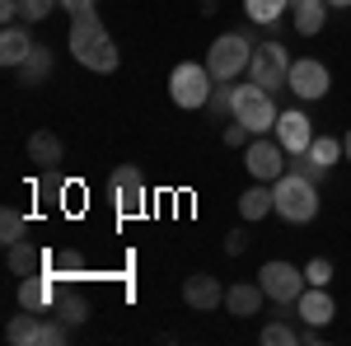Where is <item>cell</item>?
Wrapping results in <instances>:
<instances>
[{
    "instance_id": "obj_27",
    "label": "cell",
    "mask_w": 351,
    "mask_h": 346,
    "mask_svg": "<svg viewBox=\"0 0 351 346\" xmlns=\"http://www.w3.org/2000/svg\"><path fill=\"white\" fill-rule=\"evenodd\" d=\"M24 230H28V220L14 211V206H5V211H0V239H5V248L24 239Z\"/></svg>"
},
{
    "instance_id": "obj_34",
    "label": "cell",
    "mask_w": 351,
    "mask_h": 346,
    "mask_svg": "<svg viewBox=\"0 0 351 346\" xmlns=\"http://www.w3.org/2000/svg\"><path fill=\"white\" fill-rule=\"evenodd\" d=\"M61 10H66L71 19H84V14H94V10H99V0H61Z\"/></svg>"
},
{
    "instance_id": "obj_37",
    "label": "cell",
    "mask_w": 351,
    "mask_h": 346,
    "mask_svg": "<svg viewBox=\"0 0 351 346\" xmlns=\"http://www.w3.org/2000/svg\"><path fill=\"white\" fill-rule=\"evenodd\" d=\"M328 5H332V10H347V5H351V0H328Z\"/></svg>"
},
{
    "instance_id": "obj_8",
    "label": "cell",
    "mask_w": 351,
    "mask_h": 346,
    "mask_svg": "<svg viewBox=\"0 0 351 346\" xmlns=\"http://www.w3.org/2000/svg\"><path fill=\"white\" fill-rule=\"evenodd\" d=\"M258 281H263V291H267V299H276V304H295L300 295H304V271L291 262H263V271H258Z\"/></svg>"
},
{
    "instance_id": "obj_11",
    "label": "cell",
    "mask_w": 351,
    "mask_h": 346,
    "mask_svg": "<svg viewBox=\"0 0 351 346\" xmlns=\"http://www.w3.org/2000/svg\"><path fill=\"white\" fill-rule=\"evenodd\" d=\"M276 140H281L286 155L295 160V155H304V150L314 145V122H309L300 108H286V112L276 117Z\"/></svg>"
},
{
    "instance_id": "obj_9",
    "label": "cell",
    "mask_w": 351,
    "mask_h": 346,
    "mask_svg": "<svg viewBox=\"0 0 351 346\" xmlns=\"http://www.w3.org/2000/svg\"><path fill=\"white\" fill-rule=\"evenodd\" d=\"M112 201L122 215H141L145 211V178L136 164H117L112 169Z\"/></svg>"
},
{
    "instance_id": "obj_7",
    "label": "cell",
    "mask_w": 351,
    "mask_h": 346,
    "mask_svg": "<svg viewBox=\"0 0 351 346\" xmlns=\"http://www.w3.org/2000/svg\"><path fill=\"white\" fill-rule=\"evenodd\" d=\"M243 169H248L253 183H276V178L286 173V145H281V140L253 136V140L243 145Z\"/></svg>"
},
{
    "instance_id": "obj_5",
    "label": "cell",
    "mask_w": 351,
    "mask_h": 346,
    "mask_svg": "<svg viewBox=\"0 0 351 346\" xmlns=\"http://www.w3.org/2000/svg\"><path fill=\"white\" fill-rule=\"evenodd\" d=\"M276 117H281V108L271 103L267 89H258L253 80L239 84V94H234V122H243L253 136H267V132H276Z\"/></svg>"
},
{
    "instance_id": "obj_1",
    "label": "cell",
    "mask_w": 351,
    "mask_h": 346,
    "mask_svg": "<svg viewBox=\"0 0 351 346\" xmlns=\"http://www.w3.org/2000/svg\"><path fill=\"white\" fill-rule=\"evenodd\" d=\"M71 52H75V61H80L84 71H99V75L117 71V61H122L117 42H112V33L104 28V19H99V14L71 19Z\"/></svg>"
},
{
    "instance_id": "obj_35",
    "label": "cell",
    "mask_w": 351,
    "mask_h": 346,
    "mask_svg": "<svg viewBox=\"0 0 351 346\" xmlns=\"http://www.w3.org/2000/svg\"><path fill=\"white\" fill-rule=\"evenodd\" d=\"M14 19H24V5L19 0H0V24H14Z\"/></svg>"
},
{
    "instance_id": "obj_16",
    "label": "cell",
    "mask_w": 351,
    "mask_h": 346,
    "mask_svg": "<svg viewBox=\"0 0 351 346\" xmlns=\"http://www.w3.org/2000/svg\"><path fill=\"white\" fill-rule=\"evenodd\" d=\"M28 52H33V38H28V28H19V24H5V33H0V66L19 71Z\"/></svg>"
},
{
    "instance_id": "obj_32",
    "label": "cell",
    "mask_w": 351,
    "mask_h": 346,
    "mask_svg": "<svg viewBox=\"0 0 351 346\" xmlns=\"http://www.w3.org/2000/svg\"><path fill=\"white\" fill-rule=\"evenodd\" d=\"M220 140H225V145H230V150H243V145H248V140H253V132H248V127H243V122H230V127H225V132H220Z\"/></svg>"
},
{
    "instance_id": "obj_4",
    "label": "cell",
    "mask_w": 351,
    "mask_h": 346,
    "mask_svg": "<svg viewBox=\"0 0 351 346\" xmlns=\"http://www.w3.org/2000/svg\"><path fill=\"white\" fill-rule=\"evenodd\" d=\"M211 89H216V75L206 66H197V61H178L173 75H169V99L178 108H206Z\"/></svg>"
},
{
    "instance_id": "obj_36",
    "label": "cell",
    "mask_w": 351,
    "mask_h": 346,
    "mask_svg": "<svg viewBox=\"0 0 351 346\" xmlns=\"http://www.w3.org/2000/svg\"><path fill=\"white\" fill-rule=\"evenodd\" d=\"M342 150H347V160H351V132H347V136H342Z\"/></svg>"
},
{
    "instance_id": "obj_30",
    "label": "cell",
    "mask_w": 351,
    "mask_h": 346,
    "mask_svg": "<svg viewBox=\"0 0 351 346\" xmlns=\"http://www.w3.org/2000/svg\"><path fill=\"white\" fill-rule=\"evenodd\" d=\"M304 281H309V286H328V281H332V262H328V258H314V262L304 267Z\"/></svg>"
},
{
    "instance_id": "obj_33",
    "label": "cell",
    "mask_w": 351,
    "mask_h": 346,
    "mask_svg": "<svg viewBox=\"0 0 351 346\" xmlns=\"http://www.w3.org/2000/svg\"><path fill=\"white\" fill-rule=\"evenodd\" d=\"M225 253H230V258H239V253H248V230H230V234H225Z\"/></svg>"
},
{
    "instance_id": "obj_20",
    "label": "cell",
    "mask_w": 351,
    "mask_h": 346,
    "mask_svg": "<svg viewBox=\"0 0 351 346\" xmlns=\"http://www.w3.org/2000/svg\"><path fill=\"white\" fill-rule=\"evenodd\" d=\"M271 211H276L271 183H253V187H248V192L239 197V215H243V220H253V225H258L263 215H271Z\"/></svg>"
},
{
    "instance_id": "obj_28",
    "label": "cell",
    "mask_w": 351,
    "mask_h": 346,
    "mask_svg": "<svg viewBox=\"0 0 351 346\" xmlns=\"http://www.w3.org/2000/svg\"><path fill=\"white\" fill-rule=\"evenodd\" d=\"M234 94H239V84H216L211 89V117H234Z\"/></svg>"
},
{
    "instance_id": "obj_31",
    "label": "cell",
    "mask_w": 351,
    "mask_h": 346,
    "mask_svg": "<svg viewBox=\"0 0 351 346\" xmlns=\"http://www.w3.org/2000/svg\"><path fill=\"white\" fill-rule=\"evenodd\" d=\"M66 342V323H38V346H61Z\"/></svg>"
},
{
    "instance_id": "obj_17",
    "label": "cell",
    "mask_w": 351,
    "mask_h": 346,
    "mask_svg": "<svg viewBox=\"0 0 351 346\" xmlns=\"http://www.w3.org/2000/svg\"><path fill=\"white\" fill-rule=\"evenodd\" d=\"M291 24H295L300 38L324 33V24H328V0H300V5H291Z\"/></svg>"
},
{
    "instance_id": "obj_22",
    "label": "cell",
    "mask_w": 351,
    "mask_h": 346,
    "mask_svg": "<svg viewBox=\"0 0 351 346\" xmlns=\"http://www.w3.org/2000/svg\"><path fill=\"white\" fill-rule=\"evenodd\" d=\"M52 309H56V319L71 323V328L89 319V304H84V295H80V291H56V304H52Z\"/></svg>"
},
{
    "instance_id": "obj_25",
    "label": "cell",
    "mask_w": 351,
    "mask_h": 346,
    "mask_svg": "<svg viewBox=\"0 0 351 346\" xmlns=\"http://www.w3.org/2000/svg\"><path fill=\"white\" fill-rule=\"evenodd\" d=\"M286 5H291V0H243V14H248L253 24H276V19L286 14Z\"/></svg>"
},
{
    "instance_id": "obj_3",
    "label": "cell",
    "mask_w": 351,
    "mask_h": 346,
    "mask_svg": "<svg viewBox=\"0 0 351 346\" xmlns=\"http://www.w3.org/2000/svg\"><path fill=\"white\" fill-rule=\"evenodd\" d=\"M248 61H253V42L243 33H220L211 42V52H206V71L216 75V84H230L234 75L248 71Z\"/></svg>"
},
{
    "instance_id": "obj_6",
    "label": "cell",
    "mask_w": 351,
    "mask_h": 346,
    "mask_svg": "<svg viewBox=\"0 0 351 346\" xmlns=\"http://www.w3.org/2000/svg\"><path fill=\"white\" fill-rule=\"evenodd\" d=\"M248 75H253L258 89H267V94L286 89L291 84V56H286V47L281 42H258L253 47V61H248Z\"/></svg>"
},
{
    "instance_id": "obj_14",
    "label": "cell",
    "mask_w": 351,
    "mask_h": 346,
    "mask_svg": "<svg viewBox=\"0 0 351 346\" xmlns=\"http://www.w3.org/2000/svg\"><path fill=\"white\" fill-rule=\"evenodd\" d=\"M295 314L304 323H314V328H328V323H332V314H337V304H332L328 286H304V295L295 299Z\"/></svg>"
},
{
    "instance_id": "obj_13",
    "label": "cell",
    "mask_w": 351,
    "mask_h": 346,
    "mask_svg": "<svg viewBox=\"0 0 351 346\" xmlns=\"http://www.w3.org/2000/svg\"><path fill=\"white\" fill-rule=\"evenodd\" d=\"M183 304L197 309V314H211L216 304H225V286H220L216 276H206V271H192L188 281H183Z\"/></svg>"
},
{
    "instance_id": "obj_19",
    "label": "cell",
    "mask_w": 351,
    "mask_h": 346,
    "mask_svg": "<svg viewBox=\"0 0 351 346\" xmlns=\"http://www.w3.org/2000/svg\"><path fill=\"white\" fill-rule=\"evenodd\" d=\"M47 258H52V253L33 248L28 239L10 243V271H14V276H33V271H47Z\"/></svg>"
},
{
    "instance_id": "obj_24",
    "label": "cell",
    "mask_w": 351,
    "mask_h": 346,
    "mask_svg": "<svg viewBox=\"0 0 351 346\" xmlns=\"http://www.w3.org/2000/svg\"><path fill=\"white\" fill-rule=\"evenodd\" d=\"M304 155H309L314 164H324V169H332V164L342 160L347 150H342V140H337V136H314V145H309Z\"/></svg>"
},
{
    "instance_id": "obj_23",
    "label": "cell",
    "mask_w": 351,
    "mask_h": 346,
    "mask_svg": "<svg viewBox=\"0 0 351 346\" xmlns=\"http://www.w3.org/2000/svg\"><path fill=\"white\" fill-rule=\"evenodd\" d=\"M5 337L14 346H33L38 342V309H24V314H14L10 328H5Z\"/></svg>"
},
{
    "instance_id": "obj_10",
    "label": "cell",
    "mask_w": 351,
    "mask_h": 346,
    "mask_svg": "<svg viewBox=\"0 0 351 346\" xmlns=\"http://www.w3.org/2000/svg\"><path fill=\"white\" fill-rule=\"evenodd\" d=\"M328 89H332V75H328L324 61H314V56L291 61V94L295 99H324Z\"/></svg>"
},
{
    "instance_id": "obj_29",
    "label": "cell",
    "mask_w": 351,
    "mask_h": 346,
    "mask_svg": "<svg viewBox=\"0 0 351 346\" xmlns=\"http://www.w3.org/2000/svg\"><path fill=\"white\" fill-rule=\"evenodd\" d=\"M19 5H24V19H28V24H43L47 14L61 10V0H19Z\"/></svg>"
},
{
    "instance_id": "obj_38",
    "label": "cell",
    "mask_w": 351,
    "mask_h": 346,
    "mask_svg": "<svg viewBox=\"0 0 351 346\" xmlns=\"http://www.w3.org/2000/svg\"><path fill=\"white\" fill-rule=\"evenodd\" d=\"M291 5H300V0H291Z\"/></svg>"
},
{
    "instance_id": "obj_12",
    "label": "cell",
    "mask_w": 351,
    "mask_h": 346,
    "mask_svg": "<svg viewBox=\"0 0 351 346\" xmlns=\"http://www.w3.org/2000/svg\"><path fill=\"white\" fill-rule=\"evenodd\" d=\"M56 286H61V276L52 271H33V276H19V309H52L56 304Z\"/></svg>"
},
{
    "instance_id": "obj_15",
    "label": "cell",
    "mask_w": 351,
    "mask_h": 346,
    "mask_svg": "<svg viewBox=\"0 0 351 346\" xmlns=\"http://www.w3.org/2000/svg\"><path fill=\"white\" fill-rule=\"evenodd\" d=\"M263 299H267L263 281H239V286L225 291V309H230L234 319H253V314H263Z\"/></svg>"
},
{
    "instance_id": "obj_18",
    "label": "cell",
    "mask_w": 351,
    "mask_h": 346,
    "mask_svg": "<svg viewBox=\"0 0 351 346\" xmlns=\"http://www.w3.org/2000/svg\"><path fill=\"white\" fill-rule=\"evenodd\" d=\"M61 155H66V150H61V136H56V132L43 127V132L28 136V164H38V169H56Z\"/></svg>"
},
{
    "instance_id": "obj_26",
    "label": "cell",
    "mask_w": 351,
    "mask_h": 346,
    "mask_svg": "<svg viewBox=\"0 0 351 346\" xmlns=\"http://www.w3.org/2000/svg\"><path fill=\"white\" fill-rule=\"evenodd\" d=\"M258 342H263V346H295V342H300V332L291 328V323L276 319V323H267V328L258 332Z\"/></svg>"
},
{
    "instance_id": "obj_2",
    "label": "cell",
    "mask_w": 351,
    "mask_h": 346,
    "mask_svg": "<svg viewBox=\"0 0 351 346\" xmlns=\"http://www.w3.org/2000/svg\"><path fill=\"white\" fill-rule=\"evenodd\" d=\"M271 197H276V215L286 225H309L319 215V187H314V178H304L295 169L271 183Z\"/></svg>"
},
{
    "instance_id": "obj_21",
    "label": "cell",
    "mask_w": 351,
    "mask_h": 346,
    "mask_svg": "<svg viewBox=\"0 0 351 346\" xmlns=\"http://www.w3.org/2000/svg\"><path fill=\"white\" fill-rule=\"evenodd\" d=\"M52 75V47H43V42H33V52L24 56V66H19V80L24 89H38V84Z\"/></svg>"
}]
</instances>
